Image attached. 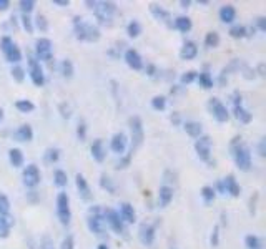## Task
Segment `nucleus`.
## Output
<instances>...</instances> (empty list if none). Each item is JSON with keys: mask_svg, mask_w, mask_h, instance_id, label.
I'll return each instance as SVG.
<instances>
[{"mask_svg": "<svg viewBox=\"0 0 266 249\" xmlns=\"http://www.w3.org/2000/svg\"><path fill=\"white\" fill-rule=\"evenodd\" d=\"M231 154H233V160H235L236 166L239 168L241 171H250L251 168V153H250V148L243 145L241 137H235L231 141Z\"/></svg>", "mask_w": 266, "mask_h": 249, "instance_id": "obj_1", "label": "nucleus"}, {"mask_svg": "<svg viewBox=\"0 0 266 249\" xmlns=\"http://www.w3.org/2000/svg\"><path fill=\"white\" fill-rule=\"evenodd\" d=\"M73 32H75V37L78 40H83V42H97V40H100L98 27L83 22L82 17L78 15L73 17Z\"/></svg>", "mask_w": 266, "mask_h": 249, "instance_id": "obj_2", "label": "nucleus"}, {"mask_svg": "<svg viewBox=\"0 0 266 249\" xmlns=\"http://www.w3.org/2000/svg\"><path fill=\"white\" fill-rule=\"evenodd\" d=\"M57 216L60 219V223L63 226H69L70 224V219H72V211H70V198L66 193H58L57 196Z\"/></svg>", "mask_w": 266, "mask_h": 249, "instance_id": "obj_3", "label": "nucleus"}, {"mask_svg": "<svg viewBox=\"0 0 266 249\" xmlns=\"http://www.w3.org/2000/svg\"><path fill=\"white\" fill-rule=\"evenodd\" d=\"M103 214L98 208H90V214H88V219H86V224H88V230L97 234V236H105V228H103Z\"/></svg>", "mask_w": 266, "mask_h": 249, "instance_id": "obj_4", "label": "nucleus"}, {"mask_svg": "<svg viewBox=\"0 0 266 249\" xmlns=\"http://www.w3.org/2000/svg\"><path fill=\"white\" fill-rule=\"evenodd\" d=\"M0 49H2L4 55L7 58V62L10 63H18L22 60V52H20L18 47L13 43V40L10 37H4L2 42H0Z\"/></svg>", "mask_w": 266, "mask_h": 249, "instance_id": "obj_5", "label": "nucleus"}, {"mask_svg": "<svg viewBox=\"0 0 266 249\" xmlns=\"http://www.w3.org/2000/svg\"><path fill=\"white\" fill-rule=\"evenodd\" d=\"M35 58L37 62H50L53 58V43L49 38H38L35 42Z\"/></svg>", "mask_w": 266, "mask_h": 249, "instance_id": "obj_6", "label": "nucleus"}, {"mask_svg": "<svg viewBox=\"0 0 266 249\" xmlns=\"http://www.w3.org/2000/svg\"><path fill=\"white\" fill-rule=\"evenodd\" d=\"M93 10H95V15L98 18V22L106 24L112 18L113 13L117 12V5L113 2H95Z\"/></svg>", "mask_w": 266, "mask_h": 249, "instance_id": "obj_7", "label": "nucleus"}, {"mask_svg": "<svg viewBox=\"0 0 266 249\" xmlns=\"http://www.w3.org/2000/svg\"><path fill=\"white\" fill-rule=\"evenodd\" d=\"M208 108L211 111V115L213 118L216 120V122L219 123H225V122H228V118H230V111L228 108L219 102L218 98H210V102H208Z\"/></svg>", "mask_w": 266, "mask_h": 249, "instance_id": "obj_8", "label": "nucleus"}, {"mask_svg": "<svg viewBox=\"0 0 266 249\" xmlns=\"http://www.w3.org/2000/svg\"><path fill=\"white\" fill-rule=\"evenodd\" d=\"M130 130H131V151L133 148H138L140 145L143 143L145 133H143V123L140 117H131L130 118Z\"/></svg>", "mask_w": 266, "mask_h": 249, "instance_id": "obj_9", "label": "nucleus"}, {"mask_svg": "<svg viewBox=\"0 0 266 249\" xmlns=\"http://www.w3.org/2000/svg\"><path fill=\"white\" fill-rule=\"evenodd\" d=\"M102 214H103L105 223H108V226L113 231H115L117 234H125V224H123L122 218H120V214L115 210H110L108 208V210H105Z\"/></svg>", "mask_w": 266, "mask_h": 249, "instance_id": "obj_10", "label": "nucleus"}, {"mask_svg": "<svg viewBox=\"0 0 266 249\" xmlns=\"http://www.w3.org/2000/svg\"><path fill=\"white\" fill-rule=\"evenodd\" d=\"M29 73L30 78L35 86H43L45 83V75H43V69L40 66V62H37L35 57L29 58Z\"/></svg>", "mask_w": 266, "mask_h": 249, "instance_id": "obj_11", "label": "nucleus"}, {"mask_svg": "<svg viewBox=\"0 0 266 249\" xmlns=\"http://www.w3.org/2000/svg\"><path fill=\"white\" fill-rule=\"evenodd\" d=\"M22 178H24V185L27 188H35L38 186L40 183V170H38V166L37 165H29L24 170V174H22Z\"/></svg>", "mask_w": 266, "mask_h": 249, "instance_id": "obj_12", "label": "nucleus"}, {"mask_svg": "<svg viewBox=\"0 0 266 249\" xmlns=\"http://www.w3.org/2000/svg\"><path fill=\"white\" fill-rule=\"evenodd\" d=\"M195 150L199 160L203 161H210L211 156V140L210 137H199V140H196L195 143Z\"/></svg>", "mask_w": 266, "mask_h": 249, "instance_id": "obj_13", "label": "nucleus"}, {"mask_svg": "<svg viewBox=\"0 0 266 249\" xmlns=\"http://www.w3.org/2000/svg\"><path fill=\"white\" fill-rule=\"evenodd\" d=\"M126 143H128V140H126V134L120 131V133H115L112 137L110 148H112L113 153H117V154L122 156V154L125 153V150H126Z\"/></svg>", "mask_w": 266, "mask_h": 249, "instance_id": "obj_14", "label": "nucleus"}, {"mask_svg": "<svg viewBox=\"0 0 266 249\" xmlns=\"http://www.w3.org/2000/svg\"><path fill=\"white\" fill-rule=\"evenodd\" d=\"M138 236H140V241H142L145 246L153 244V241H155V226H151L148 223L140 224Z\"/></svg>", "mask_w": 266, "mask_h": 249, "instance_id": "obj_15", "label": "nucleus"}, {"mask_svg": "<svg viewBox=\"0 0 266 249\" xmlns=\"http://www.w3.org/2000/svg\"><path fill=\"white\" fill-rule=\"evenodd\" d=\"M125 62H126V65L130 66V69L137 70V72L143 69L142 57H140V53L137 50H133V49H128L125 52Z\"/></svg>", "mask_w": 266, "mask_h": 249, "instance_id": "obj_16", "label": "nucleus"}, {"mask_svg": "<svg viewBox=\"0 0 266 249\" xmlns=\"http://www.w3.org/2000/svg\"><path fill=\"white\" fill-rule=\"evenodd\" d=\"M75 185H77V190H78L80 198L85 199V201H88V199L92 198V191H90L88 181L85 179L83 174L77 173V176H75Z\"/></svg>", "mask_w": 266, "mask_h": 249, "instance_id": "obj_17", "label": "nucleus"}, {"mask_svg": "<svg viewBox=\"0 0 266 249\" xmlns=\"http://www.w3.org/2000/svg\"><path fill=\"white\" fill-rule=\"evenodd\" d=\"M223 183H225V190H226V193L230 194V196H233V198L239 196V193H241V188H239L238 181H236L235 176H233V174H228V176L223 179Z\"/></svg>", "mask_w": 266, "mask_h": 249, "instance_id": "obj_18", "label": "nucleus"}, {"mask_svg": "<svg viewBox=\"0 0 266 249\" xmlns=\"http://www.w3.org/2000/svg\"><path fill=\"white\" fill-rule=\"evenodd\" d=\"M198 55V47L195 42H185L183 47H182V50H180V58L182 60H193V58H196Z\"/></svg>", "mask_w": 266, "mask_h": 249, "instance_id": "obj_19", "label": "nucleus"}, {"mask_svg": "<svg viewBox=\"0 0 266 249\" xmlns=\"http://www.w3.org/2000/svg\"><path fill=\"white\" fill-rule=\"evenodd\" d=\"M120 218H122V221H125V223H135L137 221V213L135 210H133V206L130 203H122L120 205Z\"/></svg>", "mask_w": 266, "mask_h": 249, "instance_id": "obj_20", "label": "nucleus"}, {"mask_svg": "<svg viewBox=\"0 0 266 249\" xmlns=\"http://www.w3.org/2000/svg\"><path fill=\"white\" fill-rule=\"evenodd\" d=\"M90 151H92V156L95 161H98V163H102V161L105 160L106 156V151H105V145H103V140H95L92 143V148H90Z\"/></svg>", "mask_w": 266, "mask_h": 249, "instance_id": "obj_21", "label": "nucleus"}, {"mask_svg": "<svg viewBox=\"0 0 266 249\" xmlns=\"http://www.w3.org/2000/svg\"><path fill=\"white\" fill-rule=\"evenodd\" d=\"M218 15H219V20L225 24H233L235 22V18H236V9L233 5H223L221 9H219L218 12Z\"/></svg>", "mask_w": 266, "mask_h": 249, "instance_id": "obj_22", "label": "nucleus"}, {"mask_svg": "<svg viewBox=\"0 0 266 249\" xmlns=\"http://www.w3.org/2000/svg\"><path fill=\"white\" fill-rule=\"evenodd\" d=\"M173 199V188L170 186H162L158 191V203L162 208H166Z\"/></svg>", "mask_w": 266, "mask_h": 249, "instance_id": "obj_23", "label": "nucleus"}, {"mask_svg": "<svg viewBox=\"0 0 266 249\" xmlns=\"http://www.w3.org/2000/svg\"><path fill=\"white\" fill-rule=\"evenodd\" d=\"M17 141H30L33 138V130L30 125H20L17 128V131L13 133Z\"/></svg>", "mask_w": 266, "mask_h": 249, "instance_id": "obj_24", "label": "nucleus"}, {"mask_svg": "<svg viewBox=\"0 0 266 249\" xmlns=\"http://www.w3.org/2000/svg\"><path fill=\"white\" fill-rule=\"evenodd\" d=\"M150 12L153 13V17H155L157 20H160V22H168V20L171 18L170 17V12L165 10L163 7H160L157 4H151L150 5Z\"/></svg>", "mask_w": 266, "mask_h": 249, "instance_id": "obj_25", "label": "nucleus"}, {"mask_svg": "<svg viewBox=\"0 0 266 249\" xmlns=\"http://www.w3.org/2000/svg\"><path fill=\"white\" fill-rule=\"evenodd\" d=\"M183 128H185L186 134H190L191 138H199V137H202V131H203L202 123H198V122H186L183 125Z\"/></svg>", "mask_w": 266, "mask_h": 249, "instance_id": "obj_26", "label": "nucleus"}, {"mask_svg": "<svg viewBox=\"0 0 266 249\" xmlns=\"http://www.w3.org/2000/svg\"><path fill=\"white\" fill-rule=\"evenodd\" d=\"M9 160H10V165L13 168H20L24 165V153L18 150V148H12V150H9Z\"/></svg>", "mask_w": 266, "mask_h": 249, "instance_id": "obj_27", "label": "nucleus"}, {"mask_svg": "<svg viewBox=\"0 0 266 249\" xmlns=\"http://www.w3.org/2000/svg\"><path fill=\"white\" fill-rule=\"evenodd\" d=\"M233 113H235V118L238 120V122L239 123H245V125H248L251 122V118H253L251 113L248 110H245L241 105L235 106V108H233Z\"/></svg>", "mask_w": 266, "mask_h": 249, "instance_id": "obj_28", "label": "nucleus"}, {"mask_svg": "<svg viewBox=\"0 0 266 249\" xmlns=\"http://www.w3.org/2000/svg\"><path fill=\"white\" fill-rule=\"evenodd\" d=\"M191 27H193L191 18L185 17V15H180V17L175 18V29L180 30L182 33H188L191 30Z\"/></svg>", "mask_w": 266, "mask_h": 249, "instance_id": "obj_29", "label": "nucleus"}, {"mask_svg": "<svg viewBox=\"0 0 266 249\" xmlns=\"http://www.w3.org/2000/svg\"><path fill=\"white\" fill-rule=\"evenodd\" d=\"M10 228H12L10 218L0 216V239H5L10 236Z\"/></svg>", "mask_w": 266, "mask_h": 249, "instance_id": "obj_30", "label": "nucleus"}, {"mask_svg": "<svg viewBox=\"0 0 266 249\" xmlns=\"http://www.w3.org/2000/svg\"><path fill=\"white\" fill-rule=\"evenodd\" d=\"M196 80H198V83H199V86H202V88H205V90L213 88V77L210 75L208 72H202L196 77Z\"/></svg>", "mask_w": 266, "mask_h": 249, "instance_id": "obj_31", "label": "nucleus"}, {"mask_svg": "<svg viewBox=\"0 0 266 249\" xmlns=\"http://www.w3.org/2000/svg\"><path fill=\"white\" fill-rule=\"evenodd\" d=\"M53 183H55V186H58V188L66 186V183H69V174H66L63 170H57L53 173Z\"/></svg>", "mask_w": 266, "mask_h": 249, "instance_id": "obj_32", "label": "nucleus"}, {"mask_svg": "<svg viewBox=\"0 0 266 249\" xmlns=\"http://www.w3.org/2000/svg\"><path fill=\"white\" fill-rule=\"evenodd\" d=\"M202 198H203V201H205L206 205L213 203V201H215V198H216L215 188H213V186H203L202 188Z\"/></svg>", "mask_w": 266, "mask_h": 249, "instance_id": "obj_33", "label": "nucleus"}, {"mask_svg": "<svg viewBox=\"0 0 266 249\" xmlns=\"http://www.w3.org/2000/svg\"><path fill=\"white\" fill-rule=\"evenodd\" d=\"M205 45L208 49H215V47L219 45V33L218 32H208L205 37Z\"/></svg>", "mask_w": 266, "mask_h": 249, "instance_id": "obj_34", "label": "nucleus"}, {"mask_svg": "<svg viewBox=\"0 0 266 249\" xmlns=\"http://www.w3.org/2000/svg\"><path fill=\"white\" fill-rule=\"evenodd\" d=\"M126 33H128L131 38H137L140 33H142V25H140L138 20H131V22L126 25Z\"/></svg>", "mask_w": 266, "mask_h": 249, "instance_id": "obj_35", "label": "nucleus"}, {"mask_svg": "<svg viewBox=\"0 0 266 249\" xmlns=\"http://www.w3.org/2000/svg\"><path fill=\"white\" fill-rule=\"evenodd\" d=\"M15 108L20 113H30L35 110V105H33L30 100H18V102H15Z\"/></svg>", "mask_w": 266, "mask_h": 249, "instance_id": "obj_36", "label": "nucleus"}, {"mask_svg": "<svg viewBox=\"0 0 266 249\" xmlns=\"http://www.w3.org/2000/svg\"><path fill=\"white\" fill-rule=\"evenodd\" d=\"M228 33H230V37H233V38H245L246 35H248V29L243 27V25H233Z\"/></svg>", "mask_w": 266, "mask_h": 249, "instance_id": "obj_37", "label": "nucleus"}, {"mask_svg": "<svg viewBox=\"0 0 266 249\" xmlns=\"http://www.w3.org/2000/svg\"><path fill=\"white\" fill-rule=\"evenodd\" d=\"M100 186L103 188V190H106L110 194H115V185H113V181L110 179V176L108 174H102V176H100Z\"/></svg>", "mask_w": 266, "mask_h": 249, "instance_id": "obj_38", "label": "nucleus"}, {"mask_svg": "<svg viewBox=\"0 0 266 249\" xmlns=\"http://www.w3.org/2000/svg\"><path fill=\"white\" fill-rule=\"evenodd\" d=\"M45 161L47 163H57L58 158H60V150L58 148H49V150L45 151Z\"/></svg>", "mask_w": 266, "mask_h": 249, "instance_id": "obj_39", "label": "nucleus"}, {"mask_svg": "<svg viewBox=\"0 0 266 249\" xmlns=\"http://www.w3.org/2000/svg\"><path fill=\"white\" fill-rule=\"evenodd\" d=\"M60 72H62V75L65 78H72L73 77V63L70 60H63V62L60 63Z\"/></svg>", "mask_w": 266, "mask_h": 249, "instance_id": "obj_40", "label": "nucleus"}, {"mask_svg": "<svg viewBox=\"0 0 266 249\" xmlns=\"http://www.w3.org/2000/svg\"><path fill=\"white\" fill-rule=\"evenodd\" d=\"M18 5L20 10H22V15H30V12L35 9V2L33 0H20Z\"/></svg>", "mask_w": 266, "mask_h": 249, "instance_id": "obj_41", "label": "nucleus"}, {"mask_svg": "<svg viewBox=\"0 0 266 249\" xmlns=\"http://www.w3.org/2000/svg\"><path fill=\"white\" fill-rule=\"evenodd\" d=\"M10 213V201L5 194H0V216H7Z\"/></svg>", "mask_w": 266, "mask_h": 249, "instance_id": "obj_42", "label": "nucleus"}, {"mask_svg": "<svg viewBox=\"0 0 266 249\" xmlns=\"http://www.w3.org/2000/svg\"><path fill=\"white\" fill-rule=\"evenodd\" d=\"M151 106L155 108L157 111H163L166 108V98L162 95H157L155 98L151 100Z\"/></svg>", "mask_w": 266, "mask_h": 249, "instance_id": "obj_43", "label": "nucleus"}, {"mask_svg": "<svg viewBox=\"0 0 266 249\" xmlns=\"http://www.w3.org/2000/svg\"><path fill=\"white\" fill-rule=\"evenodd\" d=\"M245 244H246V247H250V249H259L261 247V241H259L258 236H253V234H250V236L245 238Z\"/></svg>", "mask_w": 266, "mask_h": 249, "instance_id": "obj_44", "label": "nucleus"}, {"mask_svg": "<svg viewBox=\"0 0 266 249\" xmlns=\"http://www.w3.org/2000/svg\"><path fill=\"white\" fill-rule=\"evenodd\" d=\"M12 77H13V80H15V82H18V83H22L24 80H25V70L22 69V66H13L12 69Z\"/></svg>", "mask_w": 266, "mask_h": 249, "instance_id": "obj_45", "label": "nucleus"}, {"mask_svg": "<svg viewBox=\"0 0 266 249\" xmlns=\"http://www.w3.org/2000/svg\"><path fill=\"white\" fill-rule=\"evenodd\" d=\"M196 77H198V73L195 72V70H190V72H186V73H183L182 75V78H180V82H182L183 85H190V83H193L196 80Z\"/></svg>", "mask_w": 266, "mask_h": 249, "instance_id": "obj_46", "label": "nucleus"}, {"mask_svg": "<svg viewBox=\"0 0 266 249\" xmlns=\"http://www.w3.org/2000/svg\"><path fill=\"white\" fill-rule=\"evenodd\" d=\"M35 24H37V27H38V29L42 30V32H47V30H49V22H47V18L42 15V13H38V15H37Z\"/></svg>", "mask_w": 266, "mask_h": 249, "instance_id": "obj_47", "label": "nucleus"}, {"mask_svg": "<svg viewBox=\"0 0 266 249\" xmlns=\"http://www.w3.org/2000/svg\"><path fill=\"white\" fill-rule=\"evenodd\" d=\"M22 27L27 30V33H32L33 32V25H32L30 15H22Z\"/></svg>", "mask_w": 266, "mask_h": 249, "instance_id": "obj_48", "label": "nucleus"}, {"mask_svg": "<svg viewBox=\"0 0 266 249\" xmlns=\"http://www.w3.org/2000/svg\"><path fill=\"white\" fill-rule=\"evenodd\" d=\"M40 247H42V249H55L52 238H49V236H43V238H42V243H40Z\"/></svg>", "mask_w": 266, "mask_h": 249, "instance_id": "obj_49", "label": "nucleus"}, {"mask_svg": "<svg viewBox=\"0 0 266 249\" xmlns=\"http://www.w3.org/2000/svg\"><path fill=\"white\" fill-rule=\"evenodd\" d=\"M77 134H78L80 141H85V138H86V126H85V123H80V125H78Z\"/></svg>", "mask_w": 266, "mask_h": 249, "instance_id": "obj_50", "label": "nucleus"}, {"mask_svg": "<svg viewBox=\"0 0 266 249\" xmlns=\"http://www.w3.org/2000/svg\"><path fill=\"white\" fill-rule=\"evenodd\" d=\"M62 249H73V236L69 234L63 241H62Z\"/></svg>", "mask_w": 266, "mask_h": 249, "instance_id": "obj_51", "label": "nucleus"}, {"mask_svg": "<svg viewBox=\"0 0 266 249\" xmlns=\"http://www.w3.org/2000/svg\"><path fill=\"white\" fill-rule=\"evenodd\" d=\"M258 154L259 156H264L266 154V138L259 140V145H258Z\"/></svg>", "mask_w": 266, "mask_h": 249, "instance_id": "obj_52", "label": "nucleus"}, {"mask_svg": "<svg viewBox=\"0 0 266 249\" xmlns=\"http://www.w3.org/2000/svg\"><path fill=\"white\" fill-rule=\"evenodd\" d=\"M256 27L261 32H266V17H258L256 18Z\"/></svg>", "mask_w": 266, "mask_h": 249, "instance_id": "obj_53", "label": "nucleus"}, {"mask_svg": "<svg viewBox=\"0 0 266 249\" xmlns=\"http://www.w3.org/2000/svg\"><path fill=\"white\" fill-rule=\"evenodd\" d=\"M130 165V156H125V158H122L120 161H117V170H120V168H126Z\"/></svg>", "mask_w": 266, "mask_h": 249, "instance_id": "obj_54", "label": "nucleus"}, {"mask_svg": "<svg viewBox=\"0 0 266 249\" xmlns=\"http://www.w3.org/2000/svg\"><path fill=\"white\" fill-rule=\"evenodd\" d=\"M218 230H219L218 226H215V230H213V234H211V246H218V236H219Z\"/></svg>", "mask_w": 266, "mask_h": 249, "instance_id": "obj_55", "label": "nucleus"}, {"mask_svg": "<svg viewBox=\"0 0 266 249\" xmlns=\"http://www.w3.org/2000/svg\"><path fill=\"white\" fill-rule=\"evenodd\" d=\"M233 103H235V106H239V105H241V93H239V92H235V93H233Z\"/></svg>", "mask_w": 266, "mask_h": 249, "instance_id": "obj_56", "label": "nucleus"}, {"mask_svg": "<svg viewBox=\"0 0 266 249\" xmlns=\"http://www.w3.org/2000/svg\"><path fill=\"white\" fill-rule=\"evenodd\" d=\"M216 190L221 193V194H226V190H225V183H223V179H218V183H216ZM215 190V191H216Z\"/></svg>", "mask_w": 266, "mask_h": 249, "instance_id": "obj_57", "label": "nucleus"}, {"mask_svg": "<svg viewBox=\"0 0 266 249\" xmlns=\"http://www.w3.org/2000/svg\"><path fill=\"white\" fill-rule=\"evenodd\" d=\"M9 7H10L9 0H0V10L5 12V10H9Z\"/></svg>", "mask_w": 266, "mask_h": 249, "instance_id": "obj_58", "label": "nucleus"}, {"mask_svg": "<svg viewBox=\"0 0 266 249\" xmlns=\"http://www.w3.org/2000/svg\"><path fill=\"white\" fill-rule=\"evenodd\" d=\"M146 73H148L150 77H155V73H157V66H155V65H148V66H146Z\"/></svg>", "mask_w": 266, "mask_h": 249, "instance_id": "obj_59", "label": "nucleus"}, {"mask_svg": "<svg viewBox=\"0 0 266 249\" xmlns=\"http://www.w3.org/2000/svg\"><path fill=\"white\" fill-rule=\"evenodd\" d=\"M52 2L55 5H58V7H69L70 5L69 0H52Z\"/></svg>", "mask_w": 266, "mask_h": 249, "instance_id": "obj_60", "label": "nucleus"}, {"mask_svg": "<svg viewBox=\"0 0 266 249\" xmlns=\"http://www.w3.org/2000/svg\"><path fill=\"white\" fill-rule=\"evenodd\" d=\"M180 5H182V9H188V7L191 5V2H190V0H182Z\"/></svg>", "mask_w": 266, "mask_h": 249, "instance_id": "obj_61", "label": "nucleus"}, {"mask_svg": "<svg viewBox=\"0 0 266 249\" xmlns=\"http://www.w3.org/2000/svg\"><path fill=\"white\" fill-rule=\"evenodd\" d=\"M97 249H110V247L106 246V244H103V243H102V244H98V247H97Z\"/></svg>", "mask_w": 266, "mask_h": 249, "instance_id": "obj_62", "label": "nucleus"}, {"mask_svg": "<svg viewBox=\"0 0 266 249\" xmlns=\"http://www.w3.org/2000/svg\"><path fill=\"white\" fill-rule=\"evenodd\" d=\"M198 4H202V5H208V0H198Z\"/></svg>", "mask_w": 266, "mask_h": 249, "instance_id": "obj_63", "label": "nucleus"}, {"mask_svg": "<svg viewBox=\"0 0 266 249\" xmlns=\"http://www.w3.org/2000/svg\"><path fill=\"white\" fill-rule=\"evenodd\" d=\"M2 120H4V110L0 108V123H2Z\"/></svg>", "mask_w": 266, "mask_h": 249, "instance_id": "obj_64", "label": "nucleus"}]
</instances>
